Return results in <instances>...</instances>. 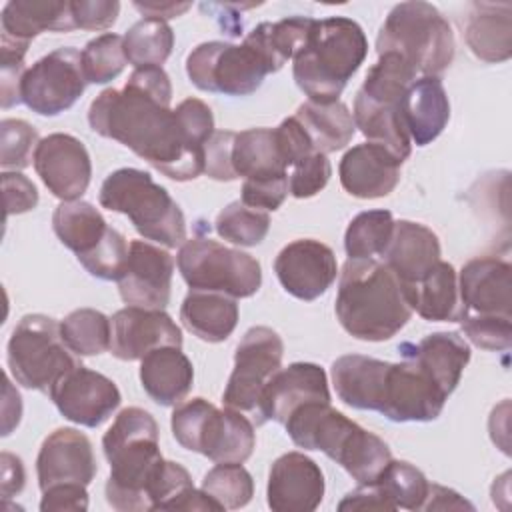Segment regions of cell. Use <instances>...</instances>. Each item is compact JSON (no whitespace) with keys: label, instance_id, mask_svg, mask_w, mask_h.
Returning <instances> with one entry per match:
<instances>
[{"label":"cell","instance_id":"cell-1","mask_svg":"<svg viewBox=\"0 0 512 512\" xmlns=\"http://www.w3.org/2000/svg\"><path fill=\"white\" fill-rule=\"evenodd\" d=\"M170 100L172 84L162 66L136 68L122 88H106L92 100L88 124L170 180L188 182L204 172V148L188 140Z\"/></svg>","mask_w":512,"mask_h":512},{"label":"cell","instance_id":"cell-2","mask_svg":"<svg viewBox=\"0 0 512 512\" xmlns=\"http://www.w3.org/2000/svg\"><path fill=\"white\" fill-rule=\"evenodd\" d=\"M334 312L350 336L384 342L406 326L414 310L404 284L382 260L348 258L340 272Z\"/></svg>","mask_w":512,"mask_h":512},{"label":"cell","instance_id":"cell-3","mask_svg":"<svg viewBox=\"0 0 512 512\" xmlns=\"http://www.w3.org/2000/svg\"><path fill=\"white\" fill-rule=\"evenodd\" d=\"M154 416L138 406L124 408L102 438L110 476L106 502L118 512L150 510L148 484L162 458Z\"/></svg>","mask_w":512,"mask_h":512},{"label":"cell","instance_id":"cell-4","mask_svg":"<svg viewBox=\"0 0 512 512\" xmlns=\"http://www.w3.org/2000/svg\"><path fill=\"white\" fill-rule=\"evenodd\" d=\"M298 448L320 450L358 484H372L392 460L388 444L346 418L330 402H308L284 422Z\"/></svg>","mask_w":512,"mask_h":512},{"label":"cell","instance_id":"cell-5","mask_svg":"<svg viewBox=\"0 0 512 512\" xmlns=\"http://www.w3.org/2000/svg\"><path fill=\"white\" fill-rule=\"evenodd\" d=\"M366 54V34L352 18L314 20L306 46L294 56V82L312 102H336Z\"/></svg>","mask_w":512,"mask_h":512},{"label":"cell","instance_id":"cell-6","mask_svg":"<svg viewBox=\"0 0 512 512\" xmlns=\"http://www.w3.org/2000/svg\"><path fill=\"white\" fill-rule=\"evenodd\" d=\"M282 66L268 38V22L248 32L242 44L202 42L186 58V74L198 90L226 96L256 92L264 78Z\"/></svg>","mask_w":512,"mask_h":512},{"label":"cell","instance_id":"cell-7","mask_svg":"<svg viewBox=\"0 0 512 512\" xmlns=\"http://www.w3.org/2000/svg\"><path fill=\"white\" fill-rule=\"evenodd\" d=\"M100 206L130 218L146 240L166 248L186 242V218L168 190L138 168H118L106 176L98 192Z\"/></svg>","mask_w":512,"mask_h":512},{"label":"cell","instance_id":"cell-8","mask_svg":"<svg viewBox=\"0 0 512 512\" xmlns=\"http://www.w3.org/2000/svg\"><path fill=\"white\" fill-rule=\"evenodd\" d=\"M376 52L402 56L416 74L436 76L452 64L456 44L448 20L428 2L396 4L376 38Z\"/></svg>","mask_w":512,"mask_h":512},{"label":"cell","instance_id":"cell-9","mask_svg":"<svg viewBox=\"0 0 512 512\" xmlns=\"http://www.w3.org/2000/svg\"><path fill=\"white\" fill-rule=\"evenodd\" d=\"M170 426L182 448L216 464H242L256 446L254 424L240 410H220L204 398L176 404Z\"/></svg>","mask_w":512,"mask_h":512},{"label":"cell","instance_id":"cell-10","mask_svg":"<svg viewBox=\"0 0 512 512\" xmlns=\"http://www.w3.org/2000/svg\"><path fill=\"white\" fill-rule=\"evenodd\" d=\"M8 368L18 384L50 394L80 360L66 346L60 324L46 314H26L8 340Z\"/></svg>","mask_w":512,"mask_h":512},{"label":"cell","instance_id":"cell-11","mask_svg":"<svg viewBox=\"0 0 512 512\" xmlns=\"http://www.w3.org/2000/svg\"><path fill=\"white\" fill-rule=\"evenodd\" d=\"M178 270L192 290L250 298L262 286L260 262L212 238H190L178 250Z\"/></svg>","mask_w":512,"mask_h":512},{"label":"cell","instance_id":"cell-12","mask_svg":"<svg viewBox=\"0 0 512 512\" xmlns=\"http://www.w3.org/2000/svg\"><path fill=\"white\" fill-rule=\"evenodd\" d=\"M284 342L276 330L254 326L246 330L236 346L234 370L224 388L222 400L228 408L256 414L262 390L280 370Z\"/></svg>","mask_w":512,"mask_h":512},{"label":"cell","instance_id":"cell-13","mask_svg":"<svg viewBox=\"0 0 512 512\" xmlns=\"http://www.w3.org/2000/svg\"><path fill=\"white\" fill-rule=\"evenodd\" d=\"M86 84L80 52L72 46H62L26 70L22 102L40 116H58L74 106Z\"/></svg>","mask_w":512,"mask_h":512},{"label":"cell","instance_id":"cell-14","mask_svg":"<svg viewBox=\"0 0 512 512\" xmlns=\"http://www.w3.org/2000/svg\"><path fill=\"white\" fill-rule=\"evenodd\" d=\"M448 396L438 384L410 358L388 364L378 412L392 422H430L436 420Z\"/></svg>","mask_w":512,"mask_h":512},{"label":"cell","instance_id":"cell-15","mask_svg":"<svg viewBox=\"0 0 512 512\" xmlns=\"http://www.w3.org/2000/svg\"><path fill=\"white\" fill-rule=\"evenodd\" d=\"M48 396L66 420L86 428L106 422L122 402L118 386L108 376L82 364L66 372Z\"/></svg>","mask_w":512,"mask_h":512},{"label":"cell","instance_id":"cell-16","mask_svg":"<svg viewBox=\"0 0 512 512\" xmlns=\"http://www.w3.org/2000/svg\"><path fill=\"white\" fill-rule=\"evenodd\" d=\"M274 272L290 296L312 302L334 284L338 262L332 248L324 242L298 238L278 252Z\"/></svg>","mask_w":512,"mask_h":512},{"label":"cell","instance_id":"cell-17","mask_svg":"<svg viewBox=\"0 0 512 512\" xmlns=\"http://www.w3.org/2000/svg\"><path fill=\"white\" fill-rule=\"evenodd\" d=\"M32 164L44 186L62 202L80 200L88 190L92 178L90 154L72 134L54 132L42 138Z\"/></svg>","mask_w":512,"mask_h":512},{"label":"cell","instance_id":"cell-18","mask_svg":"<svg viewBox=\"0 0 512 512\" xmlns=\"http://www.w3.org/2000/svg\"><path fill=\"white\" fill-rule=\"evenodd\" d=\"M174 258L168 250L146 242L128 244V262L118 280L120 298L128 306L164 310L170 302Z\"/></svg>","mask_w":512,"mask_h":512},{"label":"cell","instance_id":"cell-19","mask_svg":"<svg viewBox=\"0 0 512 512\" xmlns=\"http://www.w3.org/2000/svg\"><path fill=\"white\" fill-rule=\"evenodd\" d=\"M110 326V354L118 360H142L162 346L182 348V332L164 310L126 306L112 314Z\"/></svg>","mask_w":512,"mask_h":512},{"label":"cell","instance_id":"cell-20","mask_svg":"<svg viewBox=\"0 0 512 512\" xmlns=\"http://www.w3.org/2000/svg\"><path fill=\"white\" fill-rule=\"evenodd\" d=\"M308 402H330L326 372L312 362H294L268 380L254 420L256 424L268 420L284 424L294 410Z\"/></svg>","mask_w":512,"mask_h":512},{"label":"cell","instance_id":"cell-21","mask_svg":"<svg viewBox=\"0 0 512 512\" xmlns=\"http://www.w3.org/2000/svg\"><path fill=\"white\" fill-rule=\"evenodd\" d=\"M98 472L92 442L76 428H58L50 432L36 458L40 490L58 484L88 486Z\"/></svg>","mask_w":512,"mask_h":512},{"label":"cell","instance_id":"cell-22","mask_svg":"<svg viewBox=\"0 0 512 512\" xmlns=\"http://www.w3.org/2000/svg\"><path fill=\"white\" fill-rule=\"evenodd\" d=\"M324 474L304 452L278 456L268 474L266 500L274 512H312L324 498Z\"/></svg>","mask_w":512,"mask_h":512},{"label":"cell","instance_id":"cell-23","mask_svg":"<svg viewBox=\"0 0 512 512\" xmlns=\"http://www.w3.org/2000/svg\"><path fill=\"white\" fill-rule=\"evenodd\" d=\"M462 318L466 314L512 316V266L498 256L468 260L458 276ZM460 318V320H462Z\"/></svg>","mask_w":512,"mask_h":512},{"label":"cell","instance_id":"cell-24","mask_svg":"<svg viewBox=\"0 0 512 512\" xmlns=\"http://www.w3.org/2000/svg\"><path fill=\"white\" fill-rule=\"evenodd\" d=\"M400 166L402 160L384 146L374 142L356 144L340 160V184L354 198H382L400 182Z\"/></svg>","mask_w":512,"mask_h":512},{"label":"cell","instance_id":"cell-25","mask_svg":"<svg viewBox=\"0 0 512 512\" xmlns=\"http://www.w3.org/2000/svg\"><path fill=\"white\" fill-rule=\"evenodd\" d=\"M382 258L400 282L410 286L424 278L440 260V240L420 222L394 220V230Z\"/></svg>","mask_w":512,"mask_h":512},{"label":"cell","instance_id":"cell-26","mask_svg":"<svg viewBox=\"0 0 512 512\" xmlns=\"http://www.w3.org/2000/svg\"><path fill=\"white\" fill-rule=\"evenodd\" d=\"M400 114L410 142L416 146L434 142L450 120V102L442 80L436 76L416 78L400 102Z\"/></svg>","mask_w":512,"mask_h":512},{"label":"cell","instance_id":"cell-27","mask_svg":"<svg viewBox=\"0 0 512 512\" xmlns=\"http://www.w3.org/2000/svg\"><path fill=\"white\" fill-rule=\"evenodd\" d=\"M52 228L58 240L76 254L80 264L94 258L116 232L108 226L100 210L84 200L60 202L52 214Z\"/></svg>","mask_w":512,"mask_h":512},{"label":"cell","instance_id":"cell-28","mask_svg":"<svg viewBox=\"0 0 512 512\" xmlns=\"http://www.w3.org/2000/svg\"><path fill=\"white\" fill-rule=\"evenodd\" d=\"M2 36L28 44L42 32H70L76 28L68 0H10L0 16Z\"/></svg>","mask_w":512,"mask_h":512},{"label":"cell","instance_id":"cell-29","mask_svg":"<svg viewBox=\"0 0 512 512\" xmlns=\"http://www.w3.org/2000/svg\"><path fill=\"white\" fill-rule=\"evenodd\" d=\"M140 382L158 406H176L192 390L194 368L182 348L162 346L140 360Z\"/></svg>","mask_w":512,"mask_h":512},{"label":"cell","instance_id":"cell-30","mask_svg":"<svg viewBox=\"0 0 512 512\" xmlns=\"http://www.w3.org/2000/svg\"><path fill=\"white\" fill-rule=\"evenodd\" d=\"M388 364L364 354L336 358L332 364V384L338 398L350 408L378 412Z\"/></svg>","mask_w":512,"mask_h":512},{"label":"cell","instance_id":"cell-31","mask_svg":"<svg viewBox=\"0 0 512 512\" xmlns=\"http://www.w3.org/2000/svg\"><path fill=\"white\" fill-rule=\"evenodd\" d=\"M410 348V352H404V358L414 360L450 396L470 362L468 342L458 332H434Z\"/></svg>","mask_w":512,"mask_h":512},{"label":"cell","instance_id":"cell-32","mask_svg":"<svg viewBox=\"0 0 512 512\" xmlns=\"http://www.w3.org/2000/svg\"><path fill=\"white\" fill-rule=\"evenodd\" d=\"M464 38L472 54L484 62H504L512 54V6L508 2H474Z\"/></svg>","mask_w":512,"mask_h":512},{"label":"cell","instance_id":"cell-33","mask_svg":"<svg viewBox=\"0 0 512 512\" xmlns=\"http://www.w3.org/2000/svg\"><path fill=\"white\" fill-rule=\"evenodd\" d=\"M410 306L430 322H460L464 310L458 292V274L450 262L438 260L418 282L404 286Z\"/></svg>","mask_w":512,"mask_h":512},{"label":"cell","instance_id":"cell-34","mask_svg":"<svg viewBox=\"0 0 512 512\" xmlns=\"http://www.w3.org/2000/svg\"><path fill=\"white\" fill-rule=\"evenodd\" d=\"M180 320L196 338L218 344L224 342L238 324L236 298L220 292L190 290L180 306Z\"/></svg>","mask_w":512,"mask_h":512},{"label":"cell","instance_id":"cell-35","mask_svg":"<svg viewBox=\"0 0 512 512\" xmlns=\"http://www.w3.org/2000/svg\"><path fill=\"white\" fill-rule=\"evenodd\" d=\"M294 118L304 128L312 150L320 154L342 150L356 132L352 112L340 100L328 104L308 100L298 106Z\"/></svg>","mask_w":512,"mask_h":512},{"label":"cell","instance_id":"cell-36","mask_svg":"<svg viewBox=\"0 0 512 512\" xmlns=\"http://www.w3.org/2000/svg\"><path fill=\"white\" fill-rule=\"evenodd\" d=\"M352 118L356 128H360L368 142L384 146L402 162L410 156L412 142L402 122L400 106L374 102L358 90L354 98Z\"/></svg>","mask_w":512,"mask_h":512},{"label":"cell","instance_id":"cell-37","mask_svg":"<svg viewBox=\"0 0 512 512\" xmlns=\"http://www.w3.org/2000/svg\"><path fill=\"white\" fill-rule=\"evenodd\" d=\"M232 168L240 178H266L286 174L276 128H248L234 134L232 142Z\"/></svg>","mask_w":512,"mask_h":512},{"label":"cell","instance_id":"cell-38","mask_svg":"<svg viewBox=\"0 0 512 512\" xmlns=\"http://www.w3.org/2000/svg\"><path fill=\"white\" fill-rule=\"evenodd\" d=\"M174 46V32L168 22L142 18L124 34V54L134 68L162 66Z\"/></svg>","mask_w":512,"mask_h":512},{"label":"cell","instance_id":"cell-39","mask_svg":"<svg viewBox=\"0 0 512 512\" xmlns=\"http://www.w3.org/2000/svg\"><path fill=\"white\" fill-rule=\"evenodd\" d=\"M416 76L418 74L414 68L402 56L394 52L378 54V60L368 70L360 92L374 102L400 106L408 86L416 80Z\"/></svg>","mask_w":512,"mask_h":512},{"label":"cell","instance_id":"cell-40","mask_svg":"<svg viewBox=\"0 0 512 512\" xmlns=\"http://www.w3.org/2000/svg\"><path fill=\"white\" fill-rule=\"evenodd\" d=\"M394 230V218L388 210H366L354 216L344 234V250L350 260L382 256Z\"/></svg>","mask_w":512,"mask_h":512},{"label":"cell","instance_id":"cell-41","mask_svg":"<svg viewBox=\"0 0 512 512\" xmlns=\"http://www.w3.org/2000/svg\"><path fill=\"white\" fill-rule=\"evenodd\" d=\"M60 334L76 356H96L110 350V318L94 308L72 310L60 322Z\"/></svg>","mask_w":512,"mask_h":512},{"label":"cell","instance_id":"cell-42","mask_svg":"<svg viewBox=\"0 0 512 512\" xmlns=\"http://www.w3.org/2000/svg\"><path fill=\"white\" fill-rule=\"evenodd\" d=\"M374 484L394 502L396 508L422 510L430 482L414 464L406 460H390Z\"/></svg>","mask_w":512,"mask_h":512},{"label":"cell","instance_id":"cell-43","mask_svg":"<svg viewBox=\"0 0 512 512\" xmlns=\"http://www.w3.org/2000/svg\"><path fill=\"white\" fill-rule=\"evenodd\" d=\"M214 228L220 238L238 246L260 244L270 230V216L264 210H254L240 200L230 202L216 216Z\"/></svg>","mask_w":512,"mask_h":512},{"label":"cell","instance_id":"cell-44","mask_svg":"<svg viewBox=\"0 0 512 512\" xmlns=\"http://www.w3.org/2000/svg\"><path fill=\"white\" fill-rule=\"evenodd\" d=\"M82 70L88 84H106L120 76L126 66L124 36L120 34H100L92 38L80 52Z\"/></svg>","mask_w":512,"mask_h":512},{"label":"cell","instance_id":"cell-45","mask_svg":"<svg viewBox=\"0 0 512 512\" xmlns=\"http://www.w3.org/2000/svg\"><path fill=\"white\" fill-rule=\"evenodd\" d=\"M202 490L224 510H236L252 500L254 480L242 464H216L206 472Z\"/></svg>","mask_w":512,"mask_h":512},{"label":"cell","instance_id":"cell-46","mask_svg":"<svg viewBox=\"0 0 512 512\" xmlns=\"http://www.w3.org/2000/svg\"><path fill=\"white\" fill-rule=\"evenodd\" d=\"M40 136L32 124L20 118H4L0 122V166L2 170H22L34 162Z\"/></svg>","mask_w":512,"mask_h":512},{"label":"cell","instance_id":"cell-47","mask_svg":"<svg viewBox=\"0 0 512 512\" xmlns=\"http://www.w3.org/2000/svg\"><path fill=\"white\" fill-rule=\"evenodd\" d=\"M192 486V478L182 464L162 460L148 484L150 510H174L182 494Z\"/></svg>","mask_w":512,"mask_h":512},{"label":"cell","instance_id":"cell-48","mask_svg":"<svg viewBox=\"0 0 512 512\" xmlns=\"http://www.w3.org/2000/svg\"><path fill=\"white\" fill-rule=\"evenodd\" d=\"M512 316L466 314L460 324L472 344L484 350H508L512 336Z\"/></svg>","mask_w":512,"mask_h":512},{"label":"cell","instance_id":"cell-49","mask_svg":"<svg viewBox=\"0 0 512 512\" xmlns=\"http://www.w3.org/2000/svg\"><path fill=\"white\" fill-rule=\"evenodd\" d=\"M312 26L314 18L310 16H290L278 22H268L270 44L282 64H286L290 58L294 60V56L306 46Z\"/></svg>","mask_w":512,"mask_h":512},{"label":"cell","instance_id":"cell-50","mask_svg":"<svg viewBox=\"0 0 512 512\" xmlns=\"http://www.w3.org/2000/svg\"><path fill=\"white\" fill-rule=\"evenodd\" d=\"M332 166L326 154L312 152L294 164L292 174L288 176V192L294 198H312L316 196L330 180Z\"/></svg>","mask_w":512,"mask_h":512},{"label":"cell","instance_id":"cell-51","mask_svg":"<svg viewBox=\"0 0 512 512\" xmlns=\"http://www.w3.org/2000/svg\"><path fill=\"white\" fill-rule=\"evenodd\" d=\"M288 196V172L266 176V178H246L242 182L240 202L254 210H278Z\"/></svg>","mask_w":512,"mask_h":512},{"label":"cell","instance_id":"cell-52","mask_svg":"<svg viewBox=\"0 0 512 512\" xmlns=\"http://www.w3.org/2000/svg\"><path fill=\"white\" fill-rule=\"evenodd\" d=\"M234 134L230 130H214V134L204 144V172L218 182L236 180V172L232 168V142Z\"/></svg>","mask_w":512,"mask_h":512},{"label":"cell","instance_id":"cell-53","mask_svg":"<svg viewBox=\"0 0 512 512\" xmlns=\"http://www.w3.org/2000/svg\"><path fill=\"white\" fill-rule=\"evenodd\" d=\"M70 10H72L76 28L106 30L116 22V18L120 14V2H116V0H72Z\"/></svg>","mask_w":512,"mask_h":512},{"label":"cell","instance_id":"cell-54","mask_svg":"<svg viewBox=\"0 0 512 512\" xmlns=\"http://www.w3.org/2000/svg\"><path fill=\"white\" fill-rule=\"evenodd\" d=\"M2 188H4V208L6 218L12 214H24L36 208L38 190L30 178L22 172H2Z\"/></svg>","mask_w":512,"mask_h":512},{"label":"cell","instance_id":"cell-55","mask_svg":"<svg viewBox=\"0 0 512 512\" xmlns=\"http://www.w3.org/2000/svg\"><path fill=\"white\" fill-rule=\"evenodd\" d=\"M42 512H60V510H72V512H84L88 510V492L82 484H58L42 492L40 500Z\"/></svg>","mask_w":512,"mask_h":512},{"label":"cell","instance_id":"cell-56","mask_svg":"<svg viewBox=\"0 0 512 512\" xmlns=\"http://www.w3.org/2000/svg\"><path fill=\"white\" fill-rule=\"evenodd\" d=\"M276 136L284 154V160L288 166L298 164L302 158H306L308 154H312V144L304 132V128L300 126V122L290 116L284 118L278 126H276Z\"/></svg>","mask_w":512,"mask_h":512},{"label":"cell","instance_id":"cell-57","mask_svg":"<svg viewBox=\"0 0 512 512\" xmlns=\"http://www.w3.org/2000/svg\"><path fill=\"white\" fill-rule=\"evenodd\" d=\"M338 510H396L394 502L372 482V484H358L356 490L348 492Z\"/></svg>","mask_w":512,"mask_h":512},{"label":"cell","instance_id":"cell-58","mask_svg":"<svg viewBox=\"0 0 512 512\" xmlns=\"http://www.w3.org/2000/svg\"><path fill=\"white\" fill-rule=\"evenodd\" d=\"M0 462H2V482H0L2 496L10 498L14 494H20L24 488V480H26L22 460L10 452H2Z\"/></svg>","mask_w":512,"mask_h":512},{"label":"cell","instance_id":"cell-59","mask_svg":"<svg viewBox=\"0 0 512 512\" xmlns=\"http://www.w3.org/2000/svg\"><path fill=\"white\" fill-rule=\"evenodd\" d=\"M474 510V506L464 500L458 492L440 486V484H430L428 486V496L422 504V510Z\"/></svg>","mask_w":512,"mask_h":512},{"label":"cell","instance_id":"cell-60","mask_svg":"<svg viewBox=\"0 0 512 512\" xmlns=\"http://www.w3.org/2000/svg\"><path fill=\"white\" fill-rule=\"evenodd\" d=\"M134 8L144 14L146 18H158V20H170L180 14H184L190 4L188 2H134Z\"/></svg>","mask_w":512,"mask_h":512}]
</instances>
